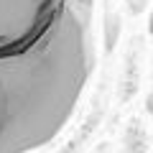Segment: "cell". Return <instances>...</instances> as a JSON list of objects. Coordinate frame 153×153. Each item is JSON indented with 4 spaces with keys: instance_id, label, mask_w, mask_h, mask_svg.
Masks as SVG:
<instances>
[{
    "instance_id": "cell-1",
    "label": "cell",
    "mask_w": 153,
    "mask_h": 153,
    "mask_svg": "<svg viewBox=\"0 0 153 153\" xmlns=\"http://www.w3.org/2000/svg\"><path fill=\"white\" fill-rule=\"evenodd\" d=\"M92 69L89 0H0V153L56 140Z\"/></svg>"
}]
</instances>
